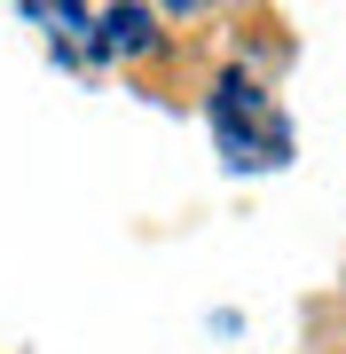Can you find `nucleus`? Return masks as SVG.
<instances>
[{"label": "nucleus", "instance_id": "obj_2", "mask_svg": "<svg viewBox=\"0 0 346 354\" xmlns=\"http://www.w3.org/2000/svg\"><path fill=\"white\" fill-rule=\"evenodd\" d=\"M103 24H110V39H103V48H150V39H157L150 8H110Z\"/></svg>", "mask_w": 346, "mask_h": 354}, {"label": "nucleus", "instance_id": "obj_1", "mask_svg": "<svg viewBox=\"0 0 346 354\" xmlns=\"http://www.w3.org/2000/svg\"><path fill=\"white\" fill-rule=\"evenodd\" d=\"M205 118H213V142H220V158H229L236 174H268V165L291 158V127H283V111L252 87L244 64H229V71L213 79Z\"/></svg>", "mask_w": 346, "mask_h": 354}]
</instances>
